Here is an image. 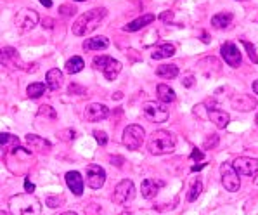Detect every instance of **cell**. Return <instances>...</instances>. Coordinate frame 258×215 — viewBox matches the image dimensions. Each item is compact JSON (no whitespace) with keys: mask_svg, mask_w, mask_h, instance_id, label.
I'll return each instance as SVG.
<instances>
[{"mask_svg":"<svg viewBox=\"0 0 258 215\" xmlns=\"http://www.w3.org/2000/svg\"><path fill=\"white\" fill-rule=\"evenodd\" d=\"M106 14H108V11L104 9V7H95V9H90L87 11V13H83L80 18L77 19V21L73 23V35H77V37H85V35L92 33L99 28L101 25V21L106 18Z\"/></svg>","mask_w":258,"mask_h":215,"instance_id":"1","label":"cell"},{"mask_svg":"<svg viewBox=\"0 0 258 215\" xmlns=\"http://www.w3.org/2000/svg\"><path fill=\"white\" fill-rule=\"evenodd\" d=\"M9 208L13 215H40L42 212L40 200H37L31 193L13 196L9 200Z\"/></svg>","mask_w":258,"mask_h":215,"instance_id":"2","label":"cell"},{"mask_svg":"<svg viewBox=\"0 0 258 215\" xmlns=\"http://www.w3.org/2000/svg\"><path fill=\"white\" fill-rule=\"evenodd\" d=\"M148 149L151 154H168L173 153L175 149V135L168 130H156V132L151 134L148 141Z\"/></svg>","mask_w":258,"mask_h":215,"instance_id":"3","label":"cell"},{"mask_svg":"<svg viewBox=\"0 0 258 215\" xmlns=\"http://www.w3.org/2000/svg\"><path fill=\"white\" fill-rule=\"evenodd\" d=\"M92 66L95 70L102 71L106 80H109V82H113L121 71V63L116 61L114 58H109V56H95L94 61H92Z\"/></svg>","mask_w":258,"mask_h":215,"instance_id":"4","label":"cell"},{"mask_svg":"<svg viewBox=\"0 0 258 215\" xmlns=\"http://www.w3.org/2000/svg\"><path fill=\"white\" fill-rule=\"evenodd\" d=\"M142 113H144V117L151 123H165L170 117V111L165 106V102H156V101L144 102L142 104Z\"/></svg>","mask_w":258,"mask_h":215,"instance_id":"5","label":"cell"},{"mask_svg":"<svg viewBox=\"0 0 258 215\" xmlns=\"http://www.w3.org/2000/svg\"><path fill=\"white\" fill-rule=\"evenodd\" d=\"M144 129H142L141 125H128L125 130H123V144H125V148H128L130 151H136L142 146V142H144Z\"/></svg>","mask_w":258,"mask_h":215,"instance_id":"6","label":"cell"},{"mask_svg":"<svg viewBox=\"0 0 258 215\" xmlns=\"http://www.w3.org/2000/svg\"><path fill=\"white\" fill-rule=\"evenodd\" d=\"M134 196H136V186H134V182L130 181V179H125V181H121L120 184H116V188H114L113 201L116 203V205H126V203H130L134 200Z\"/></svg>","mask_w":258,"mask_h":215,"instance_id":"7","label":"cell"},{"mask_svg":"<svg viewBox=\"0 0 258 215\" xmlns=\"http://www.w3.org/2000/svg\"><path fill=\"white\" fill-rule=\"evenodd\" d=\"M220 174H222V184L227 191H234L239 189L241 186V181H239V174L234 170L232 165H227V163H222L220 165Z\"/></svg>","mask_w":258,"mask_h":215,"instance_id":"8","label":"cell"},{"mask_svg":"<svg viewBox=\"0 0 258 215\" xmlns=\"http://www.w3.org/2000/svg\"><path fill=\"white\" fill-rule=\"evenodd\" d=\"M16 26L19 28L21 31H30L33 30L35 26H37L38 23V14L35 13L33 9H21L18 14H16Z\"/></svg>","mask_w":258,"mask_h":215,"instance_id":"9","label":"cell"},{"mask_svg":"<svg viewBox=\"0 0 258 215\" xmlns=\"http://www.w3.org/2000/svg\"><path fill=\"white\" fill-rule=\"evenodd\" d=\"M106 182V170L101 165L90 163L87 167V186L92 189H101Z\"/></svg>","mask_w":258,"mask_h":215,"instance_id":"10","label":"cell"},{"mask_svg":"<svg viewBox=\"0 0 258 215\" xmlns=\"http://www.w3.org/2000/svg\"><path fill=\"white\" fill-rule=\"evenodd\" d=\"M234 170H236L239 175H256L258 174V160L256 158H248V156H239L236 158L232 163Z\"/></svg>","mask_w":258,"mask_h":215,"instance_id":"11","label":"cell"},{"mask_svg":"<svg viewBox=\"0 0 258 215\" xmlns=\"http://www.w3.org/2000/svg\"><path fill=\"white\" fill-rule=\"evenodd\" d=\"M220 52H222L224 61L227 63L229 66H231V68H239V65H241V52H239V49H237L236 43H232V42L222 43Z\"/></svg>","mask_w":258,"mask_h":215,"instance_id":"12","label":"cell"},{"mask_svg":"<svg viewBox=\"0 0 258 215\" xmlns=\"http://www.w3.org/2000/svg\"><path fill=\"white\" fill-rule=\"evenodd\" d=\"M83 117H85L87 122H101V120H106L109 117V110L108 106L101 104V102H92L85 107L83 111Z\"/></svg>","mask_w":258,"mask_h":215,"instance_id":"13","label":"cell"},{"mask_svg":"<svg viewBox=\"0 0 258 215\" xmlns=\"http://www.w3.org/2000/svg\"><path fill=\"white\" fill-rule=\"evenodd\" d=\"M231 104L237 111H251L256 107V99L249 94H234L231 97Z\"/></svg>","mask_w":258,"mask_h":215,"instance_id":"14","label":"cell"},{"mask_svg":"<svg viewBox=\"0 0 258 215\" xmlns=\"http://www.w3.org/2000/svg\"><path fill=\"white\" fill-rule=\"evenodd\" d=\"M206 110H208L210 122H212L217 129H225V127L229 125V122H231L229 113H225V111H222V110H217V107H206Z\"/></svg>","mask_w":258,"mask_h":215,"instance_id":"15","label":"cell"},{"mask_svg":"<svg viewBox=\"0 0 258 215\" xmlns=\"http://www.w3.org/2000/svg\"><path fill=\"white\" fill-rule=\"evenodd\" d=\"M26 142L31 149L38 151V153H49V151L52 149V144H50L47 139L40 137V135H35V134H28Z\"/></svg>","mask_w":258,"mask_h":215,"instance_id":"16","label":"cell"},{"mask_svg":"<svg viewBox=\"0 0 258 215\" xmlns=\"http://www.w3.org/2000/svg\"><path fill=\"white\" fill-rule=\"evenodd\" d=\"M66 184H68V188L73 191V194H77V196H82L83 194L85 181H83L80 172H68L66 174Z\"/></svg>","mask_w":258,"mask_h":215,"instance_id":"17","label":"cell"},{"mask_svg":"<svg viewBox=\"0 0 258 215\" xmlns=\"http://www.w3.org/2000/svg\"><path fill=\"white\" fill-rule=\"evenodd\" d=\"M163 188V182L161 181H156V179H144L142 181V186H141V191H142V196L146 200H151L158 194V191Z\"/></svg>","mask_w":258,"mask_h":215,"instance_id":"18","label":"cell"},{"mask_svg":"<svg viewBox=\"0 0 258 215\" xmlns=\"http://www.w3.org/2000/svg\"><path fill=\"white\" fill-rule=\"evenodd\" d=\"M154 19L156 18H154L153 14H144V16H141V18L130 21L128 25L123 26V31H139V30H142V28H146L148 25H151Z\"/></svg>","mask_w":258,"mask_h":215,"instance_id":"19","label":"cell"},{"mask_svg":"<svg viewBox=\"0 0 258 215\" xmlns=\"http://www.w3.org/2000/svg\"><path fill=\"white\" fill-rule=\"evenodd\" d=\"M62 73L57 70V68H52V70L47 71V77H45V82H47V87L50 90H59L62 85Z\"/></svg>","mask_w":258,"mask_h":215,"instance_id":"20","label":"cell"},{"mask_svg":"<svg viewBox=\"0 0 258 215\" xmlns=\"http://www.w3.org/2000/svg\"><path fill=\"white\" fill-rule=\"evenodd\" d=\"M0 146H2V153L7 154V153H11L14 148H18L19 139L16 137V135H13V134L2 132V134H0Z\"/></svg>","mask_w":258,"mask_h":215,"instance_id":"21","label":"cell"},{"mask_svg":"<svg viewBox=\"0 0 258 215\" xmlns=\"http://www.w3.org/2000/svg\"><path fill=\"white\" fill-rule=\"evenodd\" d=\"M109 40L106 37H94V38H87L83 42V49L85 50H104L108 49Z\"/></svg>","mask_w":258,"mask_h":215,"instance_id":"22","label":"cell"},{"mask_svg":"<svg viewBox=\"0 0 258 215\" xmlns=\"http://www.w3.org/2000/svg\"><path fill=\"white\" fill-rule=\"evenodd\" d=\"M173 54H175V45H173V43H161V45H158L156 49L153 50L151 58L153 59H166V58H172Z\"/></svg>","mask_w":258,"mask_h":215,"instance_id":"23","label":"cell"},{"mask_svg":"<svg viewBox=\"0 0 258 215\" xmlns=\"http://www.w3.org/2000/svg\"><path fill=\"white\" fill-rule=\"evenodd\" d=\"M232 19H234V16L231 13H218L212 18V25L218 28V30H225V28H229L232 25Z\"/></svg>","mask_w":258,"mask_h":215,"instance_id":"24","label":"cell"},{"mask_svg":"<svg viewBox=\"0 0 258 215\" xmlns=\"http://www.w3.org/2000/svg\"><path fill=\"white\" fill-rule=\"evenodd\" d=\"M156 90H158V99H160V102L170 104V102L175 101V90H173L172 87L165 85V83H160Z\"/></svg>","mask_w":258,"mask_h":215,"instance_id":"25","label":"cell"},{"mask_svg":"<svg viewBox=\"0 0 258 215\" xmlns=\"http://www.w3.org/2000/svg\"><path fill=\"white\" fill-rule=\"evenodd\" d=\"M156 75L161 78L170 80V78H175L178 75V68H177V65H161L156 68Z\"/></svg>","mask_w":258,"mask_h":215,"instance_id":"26","label":"cell"},{"mask_svg":"<svg viewBox=\"0 0 258 215\" xmlns=\"http://www.w3.org/2000/svg\"><path fill=\"white\" fill-rule=\"evenodd\" d=\"M83 66H85V63H83V59L80 58V56H73L71 59H68L66 61V71H68L70 75H75V73H80V71L83 70Z\"/></svg>","mask_w":258,"mask_h":215,"instance_id":"27","label":"cell"},{"mask_svg":"<svg viewBox=\"0 0 258 215\" xmlns=\"http://www.w3.org/2000/svg\"><path fill=\"white\" fill-rule=\"evenodd\" d=\"M43 92H45V83H42V82L30 83V85H28V89H26L28 97H31V99H38Z\"/></svg>","mask_w":258,"mask_h":215,"instance_id":"28","label":"cell"},{"mask_svg":"<svg viewBox=\"0 0 258 215\" xmlns=\"http://www.w3.org/2000/svg\"><path fill=\"white\" fill-rule=\"evenodd\" d=\"M201 191H203V184H201V181H194L192 186H190L189 194H187V200L189 201H196L198 196L201 194Z\"/></svg>","mask_w":258,"mask_h":215,"instance_id":"29","label":"cell"},{"mask_svg":"<svg viewBox=\"0 0 258 215\" xmlns=\"http://www.w3.org/2000/svg\"><path fill=\"white\" fill-rule=\"evenodd\" d=\"M38 117H45V118H50V120H55V118H57V113H55V110L52 106L43 104L38 107Z\"/></svg>","mask_w":258,"mask_h":215,"instance_id":"30","label":"cell"},{"mask_svg":"<svg viewBox=\"0 0 258 215\" xmlns=\"http://www.w3.org/2000/svg\"><path fill=\"white\" fill-rule=\"evenodd\" d=\"M241 43L244 45V49H246V52H248V56H249V59H251L255 65H258V56H256V52H255V45H251L248 40H241Z\"/></svg>","mask_w":258,"mask_h":215,"instance_id":"31","label":"cell"},{"mask_svg":"<svg viewBox=\"0 0 258 215\" xmlns=\"http://www.w3.org/2000/svg\"><path fill=\"white\" fill-rule=\"evenodd\" d=\"M62 203H64V196H47V200H45V205L49 206V208H57Z\"/></svg>","mask_w":258,"mask_h":215,"instance_id":"32","label":"cell"},{"mask_svg":"<svg viewBox=\"0 0 258 215\" xmlns=\"http://www.w3.org/2000/svg\"><path fill=\"white\" fill-rule=\"evenodd\" d=\"M59 139H62V141H73L75 137H77V132H75L73 129H66V130H61V132L57 134Z\"/></svg>","mask_w":258,"mask_h":215,"instance_id":"33","label":"cell"},{"mask_svg":"<svg viewBox=\"0 0 258 215\" xmlns=\"http://www.w3.org/2000/svg\"><path fill=\"white\" fill-rule=\"evenodd\" d=\"M94 137H95V141H97L101 146L108 144V134H106L104 130H94Z\"/></svg>","mask_w":258,"mask_h":215,"instance_id":"34","label":"cell"},{"mask_svg":"<svg viewBox=\"0 0 258 215\" xmlns=\"http://www.w3.org/2000/svg\"><path fill=\"white\" fill-rule=\"evenodd\" d=\"M77 13V9H75L73 6H68V4H64V6L59 7V14L64 16V18H70V16H73Z\"/></svg>","mask_w":258,"mask_h":215,"instance_id":"35","label":"cell"},{"mask_svg":"<svg viewBox=\"0 0 258 215\" xmlns=\"http://www.w3.org/2000/svg\"><path fill=\"white\" fill-rule=\"evenodd\" d=\"M217 144H218V135L212 134V137H208V139L205 141L203 148H205V149H213V148H217Z\"/></svg>","mask_w":258,"mask_h":215,"instance_id":"36","label":"cell"},{"mask_svg":"<svg viewBox=\"0 0 258 215\" xmlns=\"http://www.w3.org/2000/svg\"><path fill=\"white\" fill-rule=\"evenodd\" d=\"M203 158H205V153H203V151H200L198 148L190 153V160H194V162H201Z\"/></svg>","mask_w":258,"mask_h":215,"instance_id":"37","label":"cell"},{"mask_svg":"<svg viewBox=\"0 0 258 215\" xmlns=\"http://www.w3.org/2000/svg\"><path fill=\"white\" fill-rule=\"evenodd\" d=\"M160 19L163 23H170L173 19V13H172V11H165V13L160 14Z\"/></svg>","mask_w":258,"mask_h":215,"instance_id":"38","label":"cell"},{"mask_svg":"<svg viewBox=\"0 0 258 215\" xmlns=\"http://www.w3.org/2000/svg\"><path fill=\"white\" fill-rule=\"evenodd\" d=\"M42 26H43V28H47V30H52V28H54V19L43 18V19H42Z\"/></svg>","mask_w":258,"mask_h":215,"instance_id":"39","label":"cell"},{"mask_svg":"<svg viewBox=\"0 0 258 215\" xmlns=\"http://www.w3.org/2000/svg\"><path fill=\"white\" fill-rule=\"evenodd\" d=\"M182 85H184V87H192L194 85V77H192V75H187V77L182 80Z\"/></svg>","mask_w":258,"mask_h":215,"instance_id":"40","label":"cell"},{"mask_svg":"<svg viewBox=\"0 0 258 215\" xmlns=\"http://www.w3.org/2000/svg\"><path fill=\"white\" fill-rule=\"evenodd\" d=\"M109 160H111V163H113V165L123 167V158H121V156H111Z\"/></svg>","mask_w":258,"mask_h":215,"instance_id":"41","label":"cell"},{"mask_svg":"<svg viewBox=\"0 0 258 215\" xmlns=\"http://www.w3.org/2000/svg\"><path fill=\"white\" fill-rule=\"evenodd\" d=\"M25 189H26V193H33L35 191V184H31L30 179H25Z\"/></svg>","mask_w":258,"mask_h":215,"instance_id":"42","label":"cell"},{"mask_svg":"<svg viewBox=\"0 0 258 215\" xmlns=\"http://www.w3.org/2000/svg\"><path fill=\"white\" fill-rule=\"evenodd\" d=\"M73 92H80V94H83V92H85V89H83V87H78V85H71V87H70V94H73Z\"/></svg>","mask_w":258,"mask_h":215,"instance_id":"43","label":"cell"},{"mask_svg":"<svg viewBox=\"0 0 258 215\" xmlns=\"http://www.w3.org/2000/svg\"><path fill=\"white\" fill-rule=\"evenodd\" d=\"M40 4L43 7H47V9H49V7H52V0H40Z\"/></svg>","mask_w":258,"mask_h":215,"instance_id":"44","label":"cell"},{"mask_svg":"<svg viewBox=\"0 0 258 215\" xmlns=\"http://www.w3.org/2000/svg\"><path fill=\"white\" fill-rule=\"evenodd\" d=\"M203 167H206V163H201V165H192V169H190V172H196V170H201Z\"/></svg>","mask_w":258,"mask_h":215,"instance_id":"45","label":"cell"},{"mask_svg":"<svg viewBox=\"0 0 258 215\" xmlns=\"http://www.w3.org/2000/svg\"><path fill=\"white\" fill-rule=\"evenodd\" d=\"M253 92H255V94H258V80H255V82H253Z\"/></svg>","mask_w":258,"mask_h":215,"instance_id":"46","label":"cell"},{"mask_svg":"<svg viewBox=\"0 0 258 215\" xmlns=\"http://www.w3.org/2000/svg\"><path fill=\"white\" fill-rule=\"evenodd\" d=\"M201 37H203V38H201V40H203L205 43H208V42H210V38H208V35H206V33H203V35H201Z\"/></svg>","mask_w":258,"mask_h":215,"instance_id":"47","label":"cell"},{"mask_svg":"<svg viewBox=\"0 0 258 215\" xmlns=\"http://www.w3.org/2000/svg\"><path fill=\"white\" fill-rule=\"evenodd\" d=\"M121 97H123L121 92H116V95H113V101H114V99H121Z\"/></svg>","mask_w":258,"mask_h":215,"instance_id":"48","label":"cell"},{"mask_svg":"<svg viewBox=\"0 0 258 215\" xmlns=\"http://www.w3.org/2000/svg\"><path fill=\"white\" fill-rule=\"evenodd\" d=\"M59 215H78V213H75V212H62V213H59Z\"/></svg>","mask_w":258,"mask_h":215,"instance_id":"49","label":"cell"},{"mask_svg":"<svg viewBox=\"0 0 258 215\" xmlns=\"http://www.w3.org/2000/svg\"><path fill=\"white\" fill-rule=\"evenodd\" d=\"M77 2H85V0H77Z\"/></svg>","mask_w":258,"mask_h":215,"instance_id":"50","label":"cell"},{"mask_svg":"<svg viewBox=\"0 0 258 215\" xmlns=\"http://www.w3.org/2000/svg\"><path fill=\"white\" fill-rule=\"evenodd\" d=\"M121 215H130V213H121Z\"/></svg>","mask_w":258,"mask_h":215,"instance_id":"51","label":"cell"},{"mask_svg":"<svg viewBox=\"0 0 258 215\" xmlns=\"http://www.w3.org/2000/svg\"><path fill=\"white\" fill-rule=\"evenodd\" d=\"M256 123H258V115H256Z\"/></svg>","mask_w":258,"mask_h":215,"instance_id":"52","label":"cell"}]
</instances>
